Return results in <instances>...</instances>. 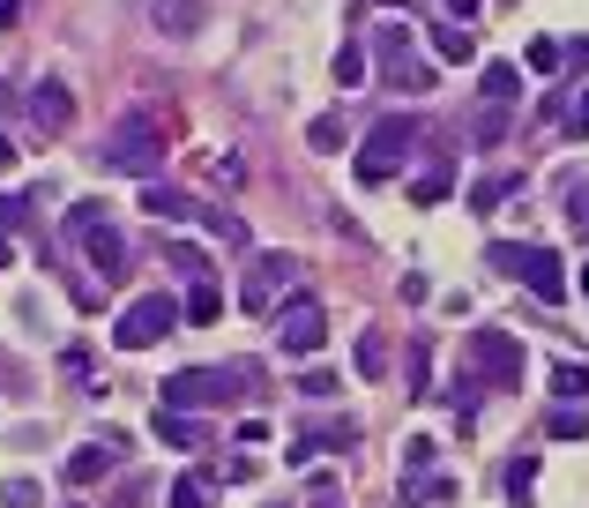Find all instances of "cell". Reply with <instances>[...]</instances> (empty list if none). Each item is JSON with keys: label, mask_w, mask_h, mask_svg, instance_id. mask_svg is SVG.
Listing matches in <instances>:
<instances>
[{"label": "cell", "mask_w": 589, "mask_h": 508, "mask_svg": "<svg viewBox=\"0 0 589 508\" xmlns=\"http://www.w3.org/2000/svg\"><path fill=\"white\" fill-rule=\"evenodd\" d=\"M254 397H262V374H254L246 359H232V367H187V374H173L157 404H173V411H232V404H254Z\"/></svg>", "instance_id": "cell-1"}, {"label": "cell", "mask_w": 589, "mask_h": 508, "mask_svg": "<svg viewBox=\"0 0 589 508\" xmlns=\"http://www.w3.org/2000/svg\"><path fill=\"white\" fill-rule=\"evenodd\" d=\"M418 135H425V127H418L411 113H381V120L366 127V143H359V179H366V187L395 179L418 157Z\"/></svg>", "instance_id": "cell-2"}, {"label": "cell", "mask_w": 589, "mask_h": 508, "mask_svg": "<svg viewBox=\"0 0 589 508\" xmlns=\"http://www.w3.org/2000/svg\"><path fill=\"white\" fill-rule=\"evenodd\" d=\"M98 165L105 173H127V179H157V165H165V127L149 120V113H127V120L105 135Z\"/></svg>", "instance_id": "cell-3"}, {"label": "cell", "mask_w": 589, "mask_h": 508, "mask_svg": "<svg viewBox=\"0 0 589 508\" xmlns=\"http://www.w3.org/2000/svg\"><path fill=\"white\" fill-rule=\"evenodd\" d=\"M492 270H500L508 284H530L544 306H560V300H567V270H560V254H552V247H522V240H500V247H492Z\"/></svg>", "instance_id": "cell-4"}, {"label": "cell", "mask_w": 589, "mask_h": 508, "mask_svg": "<svg viewBox=\"0 0 589 508\" xmlns=\"http://www.w3.org/2000/svg\"><path fill=\"white\" fill-rule=\"evenodd\" d=\"M463 359H470V374L478 381H492V389H522V367H530V352H522V336H508V330H470L463 336Z\"/></svg>", "instance_id": "cell-5"}, {"label": "cell", "mask_w": 589, "mask_h": 508, "mask_svg": "<svg viewBox=\"0 0 589 508\" xmlns=\"http://www.w3.org/2000/svg\"><path fill=\"white\" fill-rule=\"evenodd\" d=\"M373 60H381V68H389V82H395V90H411V98L441 82V76H433V60L411 46V30H403V23H381V38H373Z\"/></svg>", "instance_id": "cell-6"}, {"label": "cell", "mask_w": 589, "mask_h": 508, "mask_svg": "<svg viewBox=\"0 0 589 508\" xmlns=\"http://www.w3.org/2000/svg\"><path fill=\"white\" fill-rule=\"evenodd\" d=\"M173 322H179V300H173V292H143V300L112 322V344H120V352H149V344L173 330Z\"/></svg>", "instance_id": "cell-7"}, {"label": "cell", "mask_w": 589, "mask_h": 508, "mask_svg": "<svg viewBox=\"0 0 589 508\" xmlns=\"http://www.w3.org/2000/svg\"><path fill=\"white\" fill-rule=\"evenodd\" d=\"M276 344H284L292 359H314L321 344H328V306L306 300V292H298V300H284V314H276Z\"/></svg>", "instance_id": "cell-8"}, {"label": "cell", "mask_w": 589, "mask_h": 508, "mask_svg": "<svg viewBox=\"0 0 589 508\" xmlns=\"http://www.w3.org/2000/svg\"><path fill=\"white\" fill-rule=\"evenodd\" d=\"M284 284H292V254H262V262L246 270V284H239V306L246 314H269Z\"/></svg>", "instance_id": "cell-9"}, {"label": "cell", "mask_w": 589, "mask_h": 508, "mask_svg": "<svg viewBox=\"0 0 589 508\" xmlns=\"http://www.w3.org/2000/svg\"><path fill=\"white\" fill-rule=\"evenodd\" d=\"M359 441V419H314V427L298 433L292 449H284V463H314V457H336V449H351Z\"/></svg>", "instance_id": "cell-10"}, {"label": "cell", "mask_w": 589, "mask_h": 508, "mask_svg": "<svg viewBox=\"0 0 589 508\" xmlns=\"http://www.w3.org/2000/svg\"><path fill=\"white\" fill-rule=\"evenodd\" d=\"M82 254H90V270H98L105 284H120L127 270H135V254H127V240H120L112 225H98V232H90V240H82Z\"/></svg>", "instance_id": "cell-11"}, {"label": "cell", "mask_w": 589, "mask_h": 508, "mask_svg": "<svg viewBox=\"0 0 589 508\" xmlns=\"http://www.w3.org/2000/svg\"><path fill=\"white\" fill-rule=\"evenodd\" d=\"M30 120L46 127V135H60V127L75 120V98H68V82H30Z\"/></svg>", "instance_id": "cell-12"}, {"label": "cell", "mask_w": 589, "mask_h": 508, "mask_svg": "<svg viewBox=\"0 0 589 508\" xmlns=\"http://www.w3.org/2000/svg\"><path fill=\"white\" fill-rule=\"evenodd\" d=\"M143 209L157 217V225H179V217H202L195 195H179V187H165V179H143Z\"/></svg>", "instance_id": "cell-13"}, {"label": "cell", "mask_w": 589, "mask_h": 508, "mask_svg": "<svg viewBox=\"0 0 589 508\" xmlns=\"http://www.w3.org/2000/svg\"><path fill=\"white\" fill-rule=\"evenodd\" d=\"M112 463H120V441H90V449H75V457H68V486H98Z\"/></svg>", "instance_id": "cell-14"}, {"label": "cell", "mask_w": 589, "mask_h": 508, "mask_svg": "<svg viewBox=\"0 0 589 508\" xmlns=\"http://www.w3.org/2000/svg\"><path fill=\"white\" fill-rule=\"evenodd\" d=\"M157 433H165L173 449H202V441H209V427H202L195 411H173V404H157Z\"/></svg>", "instance_id": "cell-15"}, {"label": "cell", "mask_w": 589, "mask_h": 508, "mask_svg": "<svg viewBox=\"0 0 589 508\" xmlns=\"http://www.w3.org/2000/svg\"><path fill=\"white\" fill-rule=\"evenodd\" d=\"M179 314H187V322H224V292L209 277H195V284H187V300H179Z\"/></svg>", "instance_id": "cell-16"}, {"label": "cell", "mask_w": 589, "mask_h": 508, "mask_svg": "<svg viewBox=\"0 0 589 508\" xmlns=\"http://www.w3.org/2000/svg\"><path fill=\"white\" fill-rule=\"evenodd\" d=\"M157 30H173V38H195V30H202V0H157Z\"/></svg>", "instance_id": "cell-17"}, {"label": "cell", "mask_w": 589, "mask_h": 508, "mask_svg": "<svg viewBox=\"0 0 589 508\" xmlns=\"http://www.w3.org/2000/svg\"><path fill=\"white\" fill-rule=\"evenodd\" d=\"M448 494H455V479H441V471H418V479H403V501H411V508H441Z\"/></svg>", "instance_id": "cell-18"}, {"label": "cell", "mask_w": 589, "mask_h": 508, "mask_svg": "<svg viewBox=\"0 0 589 508\" xmlns=\"http://www.w3.org/2000/svg\"><path fill=\"white\" fill-rule=\"evenodd\" d=\"M165 494H173V508H217V494H209V471H179Z\"/></svg>", "instance_id": "cell-19"}, {"label": "cell", "mask_w": 589, "mask_h": 508, "mask_svg": "<svg viewBox=\"0 0 589 508\" xmlns=\"http://www.w3.org/2000/svg\"><path fill=\"white\" fill-rule=\"evenodd\" d=\"M552 397H567V404H582V397H589V367H582V359H552Z\"/></svg>", "instance_id": "cell-20"}, {"label": "cell", "mask_w": 589, "mask_h": 508, "mask_svg": "<svg viewBox=\"0 0 589 508\" xmlns=\"http://www.w3.org/2000/svg\"><path fill=\"white\" fill-rule=\"evenodd\" d=\"M195 225L209 232V240H217V247H246V217H232V209H202Z\"/></svg>", "instance_id": "cell-21"}, {"label": "cell", "mask_w": 589, "mask_h": 508, "mask_svg": "<svg viewBox=\"0 0 589 508\" xmlns=\"http://www.w3.org/2000/svg\"><path fill=\"white\" fill-rule=\"evenodd\" d=\"M582 427H589V411H582V404H567V397L544 411V433H552V441H582Z\"/></svg>", "instance_id": "cell-22"}, {"label": "cell", "mask_w": 589, "mask_h": 508, "mask_svg": "<svg viewBox=\"0 0 589 508\" xmlns=\"http://www.w3.org/2000/svg\"><path fill=\"white\" fill-rule=\"evenodd\" d=\"M508 195H522V179H516V173H492L485 187H478V195H470V209H478V217H492V209L508 203Z\"/></svg>", "instance_id": "cell-23"}, {"label": "cell", "mask_w": 589, "mask_h": 508, "mask_svg": "<svg viewBox=\"0 0 589 508\" xmlns=\"http://www.w3.org/2000/svg\"><path fill=\"white\" fill-rule=\"evenodd\" d=\"M359 374H366V381H381V374H389V336H381V330H366V336H359Z\"/></svg>", "instance_id": "cell-24"}, {"label": "cell", "mask_w": 589, "mask_h": 508, "mask_svg": "<svg viewBox=\"0 0 589 508\" xmlns=\"http://www.w3.org/2000/svg\"><path fill=\"white\" fill-rule=\"evenodd\" d=\"M516 90H522V76H516V68H508V60H485V98H492V105H508Z\"/></svg>", "instance_id": "cell-25"}, {"label": "cell", "mask_w": 589, "mask_h": 508, "mask_svg": "<svg viewBox=\"0 0 589 508\" xmlns=\"http://www.w3.org/2000/svg\"><path fill=\"white\" fill-rule=\"evenodd\" d=\"M433 52H441V60H470L478 46H470V30H463V23H441V30H433Z\"/></svg>", "instance_id": "cell-26"}, {"label": "cell", "mask_w": 589, "mask_h": 508, "mask_svg": "<svg viewBox=\"0 0 589 508\" xmlns=\"http://www.w3.org/2000/svg\"><path fill=\"white\" fill-rule=\"evenodd\" d=\"M165 254H173V270H179V277H209V254H202L195 240H173Z\"/></svg>", "instance_id": "cell-27"}, {"label": "cell", "mask_w": 589, "mask_h": 508, "mask_svg": "<svg viewBox=\"0 0 589 508\" xmlns=\"http://www.w3.org/2000/svg\"><path fill=\"white\" fill-rule=\"evenodd\" d=\"M98 225H105V203H75V209H68V225H60V232H68V240H90Z\"/></svg>", "instance_id": "cell-28"}, {"label": "cell", "mask_w": 589, "mask_h": 508, "mask_svg": "<svg viewBox=\"0 0 589 508\" xmlns=\"http://www.w3.org/2000/svg\"><path fill=\"white\" fill-rule=\"evenodd\" d=\"M306 143H314L321 157H328V150H344V120H336V113H321V120L306 127Z\"/></svg>", "instance_id": "cell-29"}, {"label": "cell", "mask_w": 589, "mask_h": 508, "mask_svg": "<svg viewBox=\"0 0 589 508\" xmlns=\"http://www.w3.org/2000/svg\"><path fill=\"white\" fill-rule=\"evenodd\" d=\"M336 82H344V90H359V82H366V46H344V52H336Z\"/></svg>", "instance_id": "cell-30"}, {"label": "cell", "mask_w": 589, "mask_h": 508, "mask_svg": "<svg viewBox=\"0 0 589 508\" xmlns=\"http://www.w3.org/2000/svg\"><path fill=\"white\" fill-rule=\"evenodd\" d=\"M418 471H433V441H425V433L403 441V479H418Z\"/></svg>", "instance_id": "cell-31"}, {"label": "cell", "mask_w": 589, "mask_h": 508, "mask_svg": "<svg viewBox=\"0 0 589 508\" xmlns=\"http://www.w3.org/2000/svg\"><path fill=\"white\" fill-rule=\"evenodd\" d=\"M560 60H567V46H560V38H530V68H538V76H552Z\"/></svg>", "instance_id": "cell-32"}, {"label": "cell", "mask_w": 589, "mask_h": 508, "mask_svg": "<svg viewBox=\"0 0 589 508\" xmlns=\"http://www.w3.org/2000/svg\"><path fill=\"white\" fill-rule=\"evenodd\" d=\"M530 486H538V457H516V463H508V494L530 501Z\"/></svg>", "instance_id": "cell-33"}, {"label": "cell", "mask_w": 589, "mask_h": 508, "mask_svg": "<svg viewBox=\"0 0 589 508\" xmlns=\"http://www.w3.org/2000/svg\"><path fill=\"white\" fill-rule=\"evenodd\" d=\"M411 203H425V209H433V203H448V173H425V179L411 187Z\"/></svg>", "instance_id": "cell-34"}, {"label": "cell", "mask_w": 589, "mask_h": 508, "mask_svg": "<svg viewBox=\"0 0 589 508\" xmlns=\"http://www.w3.org/2000/svg\"><path fill=\"white\" fill-rule=\"evenodd\" d=\"M30 225V195H0V232Z\"/></svg>", "instance_id": "cell-35"}, {"label": "cell", "mask_w": 589, "mask_h": 508, "mask_svg": "<svg viewBox=\"0 0 589 508\" xmlns=\"http://www.w3.org/2000/svg\"><path fill=\"white\" fill-rule=\"evenodd\" d=\"M425 367H433V344L418 336V344H411V397H425Z\"/></svg>", "instance_id": "cell-36"}, {"label": "cell", "mask_w": 589, "mask_h": 508, "mask_svg": "<svg viewBox=\"0 0 589 508\" xmlns=\"http://www.w3.org/2000/svg\"><path fill=\"white\" fill-rule=\"evenodd\" d=\"M0 501H8V508H38V479H8V486H0Z\"/></svg>", "instance_id": "cell-37"}, {"label": "cell", "mask_w": 589, "mask_h": 508, "mask_svg": "<svg viewBox=\"0 0 589 508\" xmlns=\"http://www.w3.org/2000/svg\"><path fill=\"white\" fill-rule=\"evenodd\" d=\"M560 120H567V135H589V90H582V98H567V105H560Z\"/></svg>", "instance_id": "cell-38"}, {"label": "cell", "mask_w": 589, "mask_h": 508, "mask_svg": "<svg viewBox=\"0 0 589 508\" xmlns=\"http://www.w3.org/2000/svg\"><path fill=\"white\" fill-rule=\"evenodd\" d=\"M500 135H508V113H500V105H492V113H478V143H485V150L500 143Z\"/></svg>", "instance_id": "cell-39"}, {"label": "cell", "mask_w": 589, "mask_h": 508, "mask_svg": "<svg viewBox=\"0 0 589 508\" xmlns=\"http://www.w3.org/2000/svg\"><path fill=\"white\" fill-rule=\"evenodd\" d=\"M298 389H306V397H336V374H328V367H306Z\"/></svg>", "instance_id": "cell-40"}, {"label": "cell", "mask_w": 589, "mask_h": 508, "mask_svg": "<svg viewBox=\"0 0 589 508\" xmlns=\"http://www.w3.org/2000/svg\"><path fill=\"white\" fill-rule=\"evenodd\" d=\"M306 494H314V508H344V494H336V479H328V471H321V479L306 486Z\"/></svg>", "instance_id": "cell-41"}, {"label": "cell", "mask_w": 589, "mask_h": 508, "mask_svg": "<svg viewBox=\"0 0 589 508\" xmlns=\"http://www.w3.org/2000/svg\"><path fill=\"white\" fill-rule=\"evenodd\" d=\"M567 225L589 240V187H575V203H567Z\"/></svg>", "instance_id": "cell-42"}, {"label": "cell", "mask_w": 589, "mask_h": 508, "mask_svg": "<svg viewBox=\"0 0 589 508\" xmlns=\"http://www.w3.org/2000/svg\"><path fill=\"white\" fill-rule=\"evenodd\" d=\"M567 68H575V76H589V38H567Z\"/></svg>", "instance_id": "cell-43"}, {"label": "cell", "mask_w": 589, "mask_h": 508, "mask_svg": "<svg viewBox=\"0 0 589 508\" xmlns=\"http://www.w3.org/2000/svg\"><path fill=\"white\" fill-rule=\"evenodd\" d=\"M448 16H463V23H470V16H478V0H448Z\"/></svg>", "instance_id": "cell-44"}, {"label": "cell", "mask_w": 589, "mask_h": 508, "mask_svg": "<svg viewBox=\"0 0 589 508\" xmlns=\"http://www.w3.org/2000/svg\"><path fill=\"white\" fill-rule=\"evenodd\" d=\"M8 262H16V254H8V232H0V270H8Z\"/></svg>", "instance_id": "cell-45"}, {"label": "cell", "mask_w": 589, "mask_h": 508, "mask_svg": "<svg viewBox=\"0 0 589 508\" xmlns=\"http://www.w3.org/2000/svg\"><path fill=\"white\" fill-rule=\"evenodd\" d=\"M582 292H589V262H582Z\"/></svg>", "instance_id": "cell-46"}, {"label": "cell", "mask_w": 589, "mask_h": 508, "mask_svg": "<svg viewBox=\"0 0 589 508\" xmlns=\"http://www.w3.org/2000/svg\"><path fill=\"white\" fill-rule=\"evenodd\" d=\"M269 508H292V501H269Z\"/></svg>", "instance_id": "cell-47"}]
</instances>
